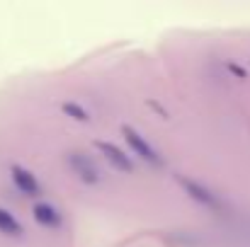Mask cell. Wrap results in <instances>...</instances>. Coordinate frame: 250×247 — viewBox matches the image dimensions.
Returning a JSON list of instances; mask_svg holds the SVG:
<instances>
[{
  "instance_id": "cell-8",
  "label": "cell",
  "mask_w": 250,
  "mask_h": 247,
  "mask_svg": "<svg viewBox=\"0 0 250 247\" xmlns=\"http://www.w3.org/2000/svg\"><path fill=\"white\" fill-rule=\"evenodd\" d=\"M63 114H68L71 119H76V121H90V112L85 109L83 104H78V102H63Z\"/></svg>"
},
{
  "instance_id": "cell-5",
  "label": "cell",
  "mask_w": 250,
  "mask_h": 247,
  "mask_svg": "<svg viewBox=\"0 0 250 247\" xmlns=\"http://www.w3.org/2000/svg\"><path fill=\"white\" fill-rule=\"evenodd\" d=\"M10 177H12V184L17 187L20 194H24V196H39L42 194V184H39V179L32 170H27L22 165H12Z\"/></svg>"
},
{
  "instance_id": "cell-2",
  "label": "cell",
  "mask_w": 250,
  "mask_h": 247,
  "mask_svg": "<svg viewBox=\"0 0 250 247\" xmlns=\"http://www.w3.org/2000/svg\"><path fill=\"white\" fill-rule=\"evenodd\" d=\"M63 160L68 165V170L83 182V184H97L100 179H102V172H100V167L97 163L83 153V151H68L66 155H63Z\"/></svg>"
},
{
  "instance_id": "cell-6",
  "label": "cell",
  "mask_w": 250,
  "mask_h": 247,
  "mask_svg": "<svg viewBox=\"0 0 250 247\" xmlns=\"http://www.w3.org/2000/svg\"><path fill=\"white\" fill-rule=\"evenodd\" d=\"M32 216H34V221H37L39 226L51 228V230L61 228V223H63V213H61L54 204H49V201H37V204L32 206Z\"/></svg>"
},
{
  "instance_id": "cell-4",
  "label": "cell",
  "mask_w": 250,
  "mask_h": 247,
  "mask_svg": "<svg viewBox=\"0 0 250 247\" xmlns=\"http://www.w3.org/2000/svg\"><path fill=\"white\" fill-rule=\"evenodd\" d=\"M95 148H97V153L107 160V163L112 165V167H117L119 172H134V160L129 158V153L126 151H122L117 143H112V141H95Z\"/></svg>"
},
{
  "instance_id": "cell-7",
  "label": "cell",
  "mask_w": 250,
  "mask_h": 247,
  "mask_svg": "<svg viewBox=\"0 0 250 247\" xmlns=\"http://www.w3.org/2000/svg\"><path fill=\"white\" fill-rule=\"evenodd\" d=\"M0 233H2V235H10V238H20V235L24 233V228H22V223L17 221V216L10 213V211L2 209V206H0Z\"/></svg>"
},
{
  "instance_id": "cell-3",
  "label": "cell",
  "mask_w": 250,
  "mask_h": 247,
  "mask_svg": "<svg viewBox=\"0 0 250 247\" xmlns=\"http://www.w3.org/2000/svg\"><path fill=\"white\" fill-rule=\"evenodd\" d=\"M122 136H124V141H126V146L131 148V153L134 155H139L144 163L153 165V167H161L163 165V158H161V153L136 131V129H131V126H122Z\"/></svg>"
},
{
  "instance_id": "cell-1",
  "label": "cell",
  "mask_w": 250,
  "mask_h": 247,
  "mask_svg": "<svg viewBox=\"0 0 250 247\" xmlns=\"http://www.w3.org/2000/svg\"><path fill=\"white\" fill-rule=\"evenodd\" d=\"M177 184L182 187V191L192 199V201H197L199 206H204V209H209V211H214V213H221L224 209H226V204H224V199L211 189V187H207V184H202V182H197V179H192V177H177Z\"/></svg>"
}]
</instances>
